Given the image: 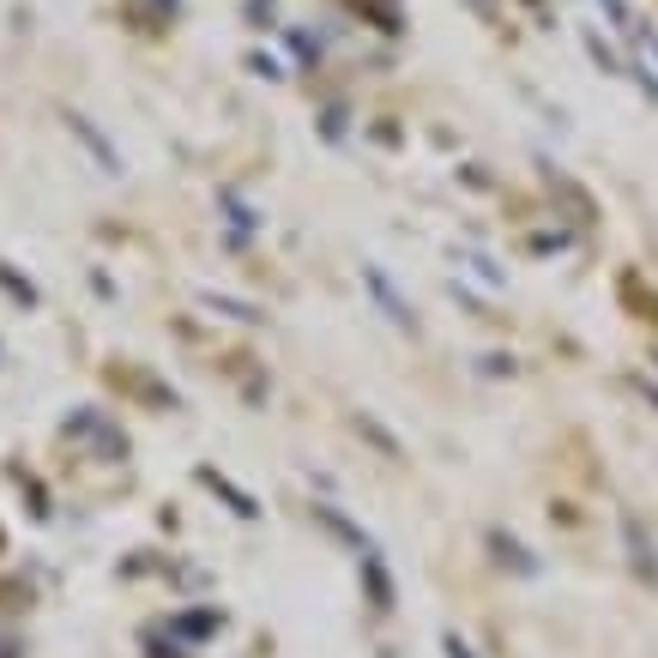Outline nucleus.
<instances>
[{
	"label": "nucleus",
	"mask_w": 658,
	"mask_h": 658,
	"mask_svg": "<svg viewBox=\"0 0 658 658\" xmlns=\"http://www.w3.org/2000/svg\"><path fill=\"white\" fill-rule=\"evenodd\" d=\"M363 278H369V290H375V296H381V303H386V315H393V320H399V327H411V308H405V303H399V290H393V284H386V278L375 273V266H369V273H363Z\"/></svg>",
	"instance_id": "f257e3e1"
},
{
	"label": "nucleus",
	"mask_w": 658,
	"mask_h": 658,
	"mask_svg": "<svg viewBox=\"0 0 658 658\" xmlns=\"http://www.w3.org/2000/svg\"><path fill=\"white\" fill-rule=\"evenodd\" d=\"M73 134H79V139H85V146H92V151H97V158H103V163H109V176H121V163H115V158H109V146H103V134H97V127H92V121H85V115H73Z\"/></svg>",
	"instance_id": "f03ea898"
},
{
	"label": "nucleus",
	"mask_w": 658,
	"mask_h": 658,
	"mask_svg": "<svg viewBox=\"0 0 658 658\" xmlns=\"http://www.w3.org/2000/svg\"><path fill=\"white\" fill-rule=\"evenodd\" d=\"M363 574H369V592H375V611H393V586H386V574H381L375 556H363Z\"/></svg>",
	"instance_id": "7ed1b4c3"
}]
</instances>
